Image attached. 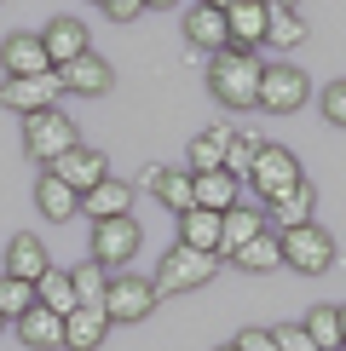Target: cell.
<instances>
[{"mask_svg": "<svg viewBox=\"0 0 346 351\" xmlns=\"http://www.w3.org/2000/svg\"><path fill=\"white\" fill-rule=\"evenodd\" d=\"M52 173H58L69 190H76V196H86L93 184H104V179H110V162H104L98 150H86V144H76V150H64V156L52 162Z\"/></svg>", "mask_w": 346, "mask_h": 351, "instance_id": "12", "label": "cell"}, {"mask_svg": "<svg viewBox=\"0 0 346 351\" xmlns=\"http://www.w3.org/2000/svg\"><path fill=\"white\" fill-rule=\"evenodd\" d=\"M0 64H6V75H52L41 35H6L0 40Z\"/></svg>", "mask_w": 346, "mask_h": 351, "instance_id": "22", "label": "cell"}, {"mask_svg": "<svg viewBox=\"0 0 346 351\" xmlns=\"http://www.w3.org/2000/svg\"><path fill=\"white\" fill-rule=\"evenodd\" d=\"M98 6H104V18H115V23H133L144 12V0H98Z\"/></svg>", "mask_w": 346, "mask_h": 351, "instance_id": "36", "label": "cell"}, {"mask_svg": "<svg viewBox=\"0 0 346 351\" xmlns=\"http://www.w3.org/2000/svg\"><path fill=\"white\" fill-rule=\"evenodd\" d=\"M58 93H64L58 69H52V75H6V81H0V104H6V110H18V115L52 110V104H58Z\"/></svg>", "mask_w": 346, "mask_h": 351, "instance_id": "9", "label": "cell"}, {"mask_svg": "<svg viewBox=\"0 0 346 351\" xmlns=\"http://www.w3.org/2000/svg\"><path fill=\"white\" fill-rule=\"evenodd\" d=\"M69 282H76V305H104V288H110V271L98 265V259H81V265L69 271Z\"/></svg>", "mask_w": 346, "mask_h": 351, "instance_id": "31", "label": "cell"}, {"mask_svg": "<svg viewBox=\"0 0 346 351\" xmlns=\"http://www.w3.org/2000/svg\"><path fill=\"white\" fill-rule=\"evenodd\" d=\"M58 81H64V93L98 98V93H110V86H115V69H110L98 52H81L76 64H64V69H58Z\"/></svg>", "mask_w": 346, "mask_h": 351, "instance_id": "13", "label": "cell"}, {"mask_svg": "<svg viewBox=\"0 0 346 351\" xmlns=\"http://www.w3.org/2000/svg\"><path fill=\"white\" fill-rule=\"evenodd\" d=\"M312 208H317V190L312 184H295V190H283V196H271L266 202V225L277 230H300V225H312Z\"/></svg>", "mask_w": 346, "mask_h": 351, "instance_id": "14", "label": "cell"}, {"mask_svg": "<svg viewBox=\"0 0 346 351\" xmlns=\"http://www.w3.org/2000/svg\"><path fill=\"white\" fill-rule=\"evenodd\" d=\"M156 202L168 213H191L196 208V184H191V167H168L162 184H156Z\"/></svg>", "mask_w": 346, "mask_h": 351, "instance_id": "28", "label": "cell"}, {"mask_svg": "<svg viewBox=\"0 0 346 351\" xmlns=\"http://www.w3.org/2000/svg\"><path fill=\"white\" fill-rule=\"evenodd\" d=\"M52 271V259H47V247H41L35 230H18V237L6 242V271L0 276H18V282H41V276Z\"/></svg>", "mask_w": 346, "mask_h": 351, "instance_id": "15", "label": "cell"}, {"mask_svg": "<svg viewBox=\"0 0 346 351\" xmlns=\"http://www.w3.org/2000/svg\"><path fill=\"white\" fill-rule=\"evenodd\" d=\"M41 47H47V64H52V69H64V64H76L81 52H93V35H86L81 18H47Z\"/></svg>", "mask_w": 346, "mask_h": 351, "instance_id": "10", "label": "cell"}, {"mask_svg": "<svg viewBox=\"0 0 346 351\" xmlns=\"http://www.w3.org/2000/svg\"><path fill=\"white\" fill-rule=\"evenodd\" d=\"M81 133H76V121H69L64 110H35V115H23V156H35L41 167H52L64 150H76Z\"/></svg>", "mask_w": 346, "mask_h": 351, "instance_id": "3", "label": "cell"}, {"mask_svg": "<svg viewBox=\"0 0 346 351\" xmlns=\"http://www.w3.org/2000/svg\"><path fill=\"white\" fill-rule=\"evenodd\" d=\"M0 334H6V317H0Z\"/></svg>", "mask_w": 346, "mask_h": 351, "instance_id": "44", "label": "cell"}, {"mask_svg": "<svg viewBox=\"0 0 346 351\" xmlns=\"http://www.w3.org/2000/svg\"><path fill=\"white\" fill-rule=\"evenodd\" d=\"M144 6H156V12H168V6H191V0H144Z\"/></svg>", "mask_w": 346, "mask_h": 351, "instance_id": "39", "label": "cell"}, {"mask_svg": "<svg viewBox=\"0 0 346 351\" xmlns=\"http://www.w3.org/2000/svg\"><path fill=\"white\" fill-rule=\"evenodd\" d=\"M156 300H162V294H156V282L115 271L110 288H104V317H110V323H144V317L156 311Z\"/></svg>", "mask_w": 346, "mask_h": 351, "instance_id": "8", "label": "cell"}, {"mask_svg": "<svg viewBox=\"0 0 346 351\" xmlns=\"http://www.w3.org/2000/svg\"><path fill=\"white\" fill-rule=\"evenodd\" d=\"M179 242L196 247V254H225V213H208V208H191L179 213Z\"/></svg>", "mask_w": 346, "mask_h": 351, "instance_id": "16", "label": "cell"}, {"mask_svg": "<svg viewBox=\"0 0 346 351\" xmlns=\"http://www.w3.org/2000/svg\"><path fill=\"white\" fill-rule=\"evenodd\" d=\"M260 75H266V64H260V52H214L208 64V93L220 98L225 110H260Z\"/></svg>", "mask_w": 346, "mask_h": 351, "instance_id": "1", "label": "cell"}, {"mask_svg": "<svg viewBox=\"0 0 346 351\" xmlns=\"http://www.w3.org/2000/svg\"><path fill=\"white\" fill-rule=\"evenodd\" d=\"M283 265L288 271H300V276H323L329 265H335V237H329L323 225H300V230H283Z\"/></svg>", "mask_w": 346, "mask_h": 351, "instance_id": "5", "label": "cell"}, {"mask_svg": "<svg viewBox=\"0 0 346 351\" xmlns=\"http://www.w3.org/2000/svg\"><path fill=\"white\" fill-rule=\"evenodd\" d=\"M323 121L346 127V81H329L323 86Z\"/></svg>", "mask_w": 346, "mask_h": 351, "instance_id": "34", "label": "cell"}, {"mask_svg": "<svg viewBox=\"0 0 346 351\" xmlns=\"http://www.w3.org/2000/svg\"><path fill=\"white\" fill-rule=\"evenodd\" d=\"M266 18H271V12L260 6V0H237V6L225 12L231 47H237V52H260V47H266Z\"/></svg>", "mask_w": 346, "mask_h": 351, "instance_id": "20", "label": "cell"}, {"mask_svg": "<svg viewBox=\"0 0 346 351\" xmlns=\"http://www.w3.org/2000/svg\"><path fill=\"white\" fill-rule=\"evenodd\" d=\"M260 133H231L225 144V173H237V179H249V167H254V156H260Z\"/></svg>", "mask_w": 346, "mask_h": 351, "instance_id": "32", "label": "cell"}, {"mask_svg": "<svg viewBox=\"0 0 346 351\" xmlns=\"http://www.w3.org/2000/svg\"><path fill=\"white\" fill-rule=\"evenodd\" d=\"M35 305V282H18V276H0V317L18 323V317Z\"/></svg>", "mask_w": 346, "mask_h": 351, "instance_id": "33", "label": "cell"}, {"mask_svg": "<svg viewBox=\"0 0 346 351\" xmlns=\"http://www.w3.org/2000/svg\"><path fill=\"white\" fill-rule=\"evenodd\" d=\"M266 208L260 202H237V208L225 213V254H237V247H249L254 237H266Z\"/></svg>", "mask_w": 346, "mask_h": 351, "instance_id": "24", "label": "cell"}, {"mask_svg": "<svg viewBox=\"0 0 346 351\" xmlns=\"http://www.w3.org/2000/svg\"><path fill=\"white\" fill-rule=\"evenodd\" d=\"M341 351H346V346H341Z\"/></svg>", "mask_w": 346, "mask_h": 351, "instance_id": "45", "label": "cell"}, {"mask_svg": "<svg viewBox=\"0 0 346 351\" xmlns=\"http://www.w3.org/2000/svg\"><path fill=\"white\" fill-rule=\"evenodd\" d=\"M35 305H47V311H58V317H69V311H76V282H69V271H47V276H41V282H35Z\"/></svg>", "mask_w": 346, "mask_h": 351, "instance_id": "29", "label": "cell"}, {"mask_svg": "<svg viewBox=\"0 0 346 351\" xmlns=\"http://www.w3.org/2000/svg\"><path fill=\"white\" fill-rule=\"evenodd\" d=\"M300 328L317 340V351H341V305H312Z\"/></svg>", "mask_w": 346, "mask_h": 351, "instance_id": "30", "label": "cell"}, {"mask_svg": "<svg viewBox=\"0 0 346 351\" xmlns=\"http://www.w3.org/2000/svg\"><path fill=\"white\" fill-rule=\"evenodd\" d=\"M237 351H277V340H271L266 328H242L237 334Z\"/></svg>", "mask_w": 346, "mask_h": 351, "instance_id": "37", "label": "cell"}, {"mask_svg": "<svg viewBox=\"0 0 346 351\" xmlns=\"http://www.w3.org/2000/svg\"><path fill=\"white\" fill-rule=\"evenodd\" d=\"M35 208L47 213L52 225H64V219H76V213H81V196H76V190H69V184H64V179H58V173L47 167V173L35 179Z\"/></svg>", "mask_w": 346, "mask_h": 351, "instance_id": "23", "label": "cell"}, {"mask_svg": "<svg viewBox=\"0 0 346 351\" xmlns=\"http://www.w3.org/2000/svg\"><path fill=\"white\" fill-rule=\"evenodd\" d=\"M162 173H168V167H144V173H139V184H144V190L156 196V184H162Z\"/></svg>", "mask_w": 346, "mask_h": 351, "instance_id": "38", "label": "cell"}, {"mask_svg": "<svg viewBox=\"0 0 346 351\" xmlns=\"http://www.w3.org/2000/svg\"><path fill=\"white\" fill-rule=\"evenodd\" d=\"M341 346H346V305H341Z\"/></svg>", "mask_w": 346, "mask_h": 351, "instance_id": "42", "label": "cell"}, {"mask_svg": "<svg viewBox=\"0 0 346 351\" xmlns=\"http://www.w3.org/2000/svg\"><path fill=\"white\" fill-rule=\"evenodd\" d=\"M231 265H237V271H249V276L277 271V265H283V242H277V230H266V237H254L249 247H237V254H231Z\"/></svg>", "mask_w": 346, "mask_h": 351, "instance_id": "26", "label": "cell"}, {"mask_svg": "<svg viewBox=\"0 0 346 351\" xmlns=\"http://www.w3.org/2000/svg\"><path fill=\"white\" fill-rule=\"evenodd\" d=\"M104 334H110L104 305H76V311L64 317V351H98Z\"/></svg>", "mask_w": 346, "mask_h": 351, "instance_id": "19", "label": "cell"}, {"mask_svg": "<svg viewBox=\"0 0 346 351\" xmlns=\"http://www.w3.org/2000/svg\"><path fill=\"white\" fill-rule=\"evenodd\" d=\"M295 184H306L300 156L283 150V144H260V156H254V167H249V190L260 196V208H266L271 196H283V190H295Z\"/></svg>", "mask_w": 346, "mask_h": 351, "instance_id": "4", "label": "cell"}, {"mask_svg": "<svg viewBox=\"0 0 346 351\" xmlns=\"http://www.w3.org/2000/svg\"><path fill=\"white\" fill-rule=\"evenodd\" d=\"M12 328H18V340H23L29 351H64V317L47 311V305H29Z\"/></svg>", "mask_w": 346, "mask_h": 351, "instance_id": "18", "label": "cell"}, {"mask_svg": "<svg viewBox=\"0 0 346 351\" xmlns=\"http://www.w3.org/2000/svg\"><path fill=\"white\" fill-rule=\"evenodd\" d=\"M271 18H266V47L271 52H295V47H306V18L300 12H288V6H266Z\"/></svg>", "mask_w": 346, "mask_h": 351, "instance_id": "25", "label": "cell"}, {"mask_svg": "<svg viewBox=\"0 0 346 351\" xmlns=\"http://www.w3.org/2000/svg\"><path fill=\"white\" fill-rule=\"evenodd\" d=\"M185 40H191L196 52H225L231 47V29H225V12L220 6H202V0H191L185 6Z\"/></svg>", "mask_w": 346, "mask_h": 351, "instance_id": "11", "label": "cell"}, {"mask_svg": "<svg viewBox=\"0 0 346 351\" xmlns=\"http://www.w3.org/2000/svg\"><path fill=\"white\" fill-rule=\"evenodd\" d=\"M214 276H220V259H214V254H196V247L173 242L150 282H156V294H191V288H208Z\"/></svg>", "mask_w": 346, "mask_h": 351, "instance_id": "2", "label": "cell"}, {"mask_svg": "<svg viewBox=\"0 0 346 351\" xmlns=\"http://www.w3.org/2000/svg\"><path fill=\"white\" fill-rule=\"evenodd\" d=\"M214 351H237V340H231V346H214Z\"/></svg>", "mask_w": 346, "mask_h": 351, "instance_id": "43", "label": "cell"}, {"mask_svg": "<svg viewBox=\"0 0 346 351\" xmlns=\"http://www.w3.org/2000/svg\"><path fill=\"white\" fill-rule=\"evenodd\" d=\"M260 6H288V12H300V0H260Z\"/></svg>", "mask_w": 346, "mask_h": 351, "instance_id": "40", "label": "cell"}, {"mask_svg": "<svg viewBox=\"0 0 346 351\" xmlns=\"http://www.w3.org/2000/svg\"><path fill=\"white\" fill-rule=\"evenodd\" d=\"M306 98H312V81L300 64H266V75H260V110L295 115V110H306Z\"/></svg>", "mask_w": 346, "mask_h": 351, "instance_id": "7", "label": "cell"}, {"mask_svg": "<svg viewBox=\"0 0 346 351\" xmlns=\"http://www.w3.org/2000/svg\"><path fill=\"white\" fill-rule=\"evenodd\" d=\"M81 213L93 219V225H104V219H127V213H133V184H127V179L93 184V190L81 196Z\"/></svg>", "mask_w": 346, "mask_h": 351, "instance_id": "17", "label": "cell"}, {"mask_svg": "<svg viewBox=\"0 0 346 351\" xmlns=\"http://www.w3.org/2000/svg\"><path fill=\"white\" fill-rule=\"evenodd\" d=\"M191 184H196V208H208V213H231L242 202V179H237V173H225V167L191 173Z\"/></svg>", "mask_w": 346, "mask_h": 351, "instance_id": "21", "label": "cell"}, {"mask_svg": "<svg viewBox=\"0 0 346 351\" xmlns=\"http://www.w3.org/2000/svg\"><path fill=\"white\" fill-rule=\"evenodd\" d=\"M271 340H277V351H317V340H312V334L300 328V323H288V328H277V334H271Z\"/></svg>", "mask_w": 346, "mask_h": 351, "instance_id": "35", "label": "cell"}, {"mask_svg": "<svg viewBox=\"0 0 346 351\" xmlns=\"http://www.w3.org/2000/svg\"><path fill=\"white\" fill-rule=\"evenodd\" d=\"M86 247H93V259L115 276V271H127V259L144 247V230H139L133 213H127V219H104V225H93V242H86Z\"/></svg>", "mask_w": 346, "mask_h": 351, "instance_id": "6", "label": "cell"}, {"mask_svg": "<svg viewBox=\"0 0 346 351\" xmlns=\"http://www.w3.org/2000/svg\"><path fill=\"white\" fill-rule=\"evenodd\" d=\"M202 6H220V12H231V6H237V0H202Z\"/></svg>", "mask_w": 346, "mask_h": 351, "instance_id": "41", "label": "cell"}, {"mask_svg": "<svg viewBox=\"0 0 346 351\" xmlns=\"http://www.w3.org/2000/svg\"><path fill=\"white\" fill-rule=\"evenodd\" d=\"M225 144H231V127H208V133H196V138H191V156H185V167H191V173L225 167Z\"/></svg>", "mask_w": 346, "mask_h": 351, "instance_id": "27", "label": "cell"}]
</instances>
